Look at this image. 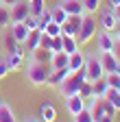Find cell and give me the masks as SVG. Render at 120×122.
<instances>
[{"label": "cell", "mask_w": 120, "mask_h": 122, "mask_svg": "<svg viewBox=\"0 0 120 122\" xmlns=\"http://www.w3.org/2000/svg\"><path fill=\"white\" fill-rule=\"evenodd\" d=\"M52 68L50 63H44V61H28V66H26V79L31 81V85H46L48 81V76H50Z\"/></svg>", "instance_id": "1"}, {"label": "cell", "mask_w": 120, "mask_h": 122, "mask_svg": "<svg viewBox=\"0 0 120 122\" xmlns=\"http://www.w3.org/2000/svg\"><path fill=\"white\" fill-rule=\"evenodd\" d=\"M96 28H98V26H96L94 13H83V18H81V28H79V35H77L79 44H81V46L89 44V41L96 37V33H98Z\"/></svg>", "instance_id": "2"}, {"label": "cell", "mask_w": 120, "mask_h": 122, "mask_svg": "<svg viewBox=\"0 0 120 122\" xmlns=\"http://www.w3.org/2000/svg\"><path fill=\"white\" fill-rule=\"evenodd\" d=\"M83 83H85V72H83V70L70 72V74L66 76V81L59 85L57 89H59V94L66 98V96H72V94H79V89H81Z\"/></svg>", "instance_id": "3"}, {"label": "cell", "mask_w": 120, "mask_h": 122, "mask_svg": "<svg viewBox=\"0 0 120 122\" xmlns=\"http://www.w3.org/2000/svg\"><path fill=\"white\" fill-rule=\"evenodd\" d=\"M83 72H85V81L94 83L98 79H103L105 72H103V66H100V59L96 55H89L85 57V66H83Z\"/></svg>", "instance_id": "4"}, {"label": "cell", "mask_w": 120, "mask_h": 122, "mask_svg": "<svg viewBox=\"0 0 120 122\" xmlns=\"http://www.w3.org/2000/svg\"><path fill=\"white\" fill-rule=\"evenodd\" d=\"M96 48H98V52H114V48H116V35L100 28L96 33Z\"/></svg>", "instance_id": "5"}, {"label": "cell", "mask_w": 120, "mask_h": 122, "mask_svg": "<svg viewBox=\"0 0 120 122\" xmlns=\"http://www.w3.org/2000/svg\"><path fill=\"white\" fill-rule=\"evenodd\" d=\"M98 24H100V28H103V30H109V33H114L116 26H118V15H116V11H114L111 7H107V9L100 13Z\"/></svg>", "instance_id": "6"}, {"label": "cell", "mask_w": 120, "mask_h": 122, "mask_svg": "<svg viewBox=\"0 0 120 122\" xmlns=\"http://www.w3.org/2000/svg\"><path fill=\"white\" fill-rule=\"evenodd\" d=\"M98 59H100V66H103V72L105 74H111V72L120 74V61L116 59L114 52H100Z\"/></svg>", "instance_id": "7"}, {"label": "cell", "mask_w": 120, "mask_h": 122, "mask_svg": "<svg viewBox=\"0 0 120 122\" xmlns=\"http://www.w3.org/2000/svg\"><path fill=\"white\" fill-rule=\"evenodd\" d=\"M107 100H105V98H92V105H89L87 107V109H89V113H92V118H94V122H98L103 116H107Z\"/></svg>", "instance_id": "8"}, {"label": "cell", "mask_w": 120, "mask_h": 122, "mask_svg": "<svg viewBox=\"0 0 120 122\" xmlns=\"http://www.w3.org/2000/svg\"><path fill=\"white\" fill-rule=\"evenodd\" d=\"M85 98H81L79 94H72V96H66V109H68V113L70 116H77L79 111H83L85 109Z\"/></svg>", "instance_id": "9"}, {"label": "cell", "mask_w": 120, "mask_h": 122, "mask_svg": "<svg viewBox=\"0 0 120 122\" xmlns=\"http://www.w3.org/2000/svg\"><path fill=\"white\" fill-rule=\"evenodd\" d=\"M26 15H31V9H28L26 0H20L18 5L11 7V22H24Z\"/></svg>", "instance_id": "10"}, {"label": "cell", "mask_w": 120, "mask_h": 122, "mask_svg": "<svg viewBox=\"0 0 120 122\" xmlns=\"http://www.w3.org/2000/svg\"><path fill=\"white\" fill-rule=\"evenodd\" d=\"M81 18H83V15H70L68 22L61 24V33H63V35L77 37V35H79V28H81Z\"/></svg>", "instance_id": "11"}, {"label": "cell", "mask_w": 120, "mask_h": 122, "mask_svg": "<svg viewBox=\"0 0 120 122\" xmlns=\"http://www.w3.org/2000/svg\"><path fill=\"white\" fill-rule=\"evenodd\" d=\"M9 30H11V37L16 39L18 44H24V39H26V35L31 33V30L26 28V24L24 22H11V26H9Z\"/></svg>", "instance_id": "12"}, {"label": "cell", "mask_w": 120, "mask_h": 122, "mask_svg": "<svg viewBox=\"0 0 120 122\" xmlns=\"http://www.w3.org/2000/svg\"><path fill=\"white\" fill-rule=\"evenodd\" d=\"M39 37H42V30H31V33L26 35V39H24V50L33 55L39 48Z\"/></svg>", "instance_id": "13"}, {"label": "cell", "mask_w": 120, "mask_h": 122, "mask_svg": "<svg viewBox=\"0 0 120 122\" xmlns=\"http://www.w3.org/2000/svg\"><path fill=\"white\" fill-rule=\"evenodd\" d=\"M68 74H70L68 68H63V70H52L50 76H48V81H46V85H48V87H59V85L66 81V76H68Z\"/></svg>", "instance_id": "14"}, {"label": "cell", "mask_w": 120, "mask_h": 122, "mask_svg": "<svg viewBox=\"0 0 120 122\" xmlns=\"http://www.w3.org/2000/svg\"><path fill=\"white\" fill-rule=\"evenodd\" d=\"M59 5L66 9L68 15H83V5H81V0H59Z\"/></svg>", "instance_id": "15"}, {"label": "cell", "mask_w": 120, "mask_h": 122, "mask_svg": "<svg viewBox=\"0 0 120 122\" xmlns=\"http://www.w3.org/2000/svg\"><path fill=\"white\" fill-rule=\"evenodd\" d=\"M83 66H85V55L81 50L72 52L70 55V61H68V70L70 72H79V70H83Z\"/></svg>", "instance_id": "16"}, {"label": "cell", "mask_w": 120, "mask_h": 122, "mask_svg": "<svg viewBox=\"0 0 120 122\" xmlns=\"http://www.w3.org/2000/svg\"><path fill=\"white\" fill-rule=\"evenodd\" d=\"M68 61H70V55H66L63 50L61 52H52V57H50V68L52 70H63V68H68Z\"/></svg>", "instance_id": "17"}, {"label": "cell", "mask_w": 120, "mask_h": 122, "mask_svg": "<svg viewBox=\"0 0 120 122\" xmlns=\"http://www.w3.org/2000/svg\"><path fill=\"white\" fill-rule=\"evenodd\" d=\"M48 11H50V18H52V22H57V24H66V22H68V18H70V15L66 13V9H63L61 5H59V2H57L55 7H50Z\"/></svg>", "instance_id": "18"}, {"label": "cell", "mask_w": 120, "mask_h": 122, "mask_svg": "<svg viewBox=\"0 0 120 122\" xmlns=\"http://www.w3.org/2000/svg\"><path fill=\"white\" fill-rule=\"evenodd\" d=\"M39 113H42V122H55L57 120V109H55V105L52 102H44L42 105V109H39Z\"/></svg>", "instance_id": "19"}, {"label": "cell", "mask_w": 120, "mask_h": 122, "mask_svg": "<svg viewBox=\"0 0 120 122\" xmlns=\"http://www.w3.org/2000/svg\"><path fill=\"white\" fill-rule=\"evenodd\" d=\"M79 50V39L72 37V35H63V52L66 55H72Z\"/></svg>", "instance_id": "20"}, {"label": "cell", "mask_w": 120, "mask_h": 122, "mask_svg": "<svg viewBox=\"0 0 120 122\" xmlns=\"http://www.w3.org/2000/svg\"><path fill=\"white\" fill-rule=\"evenodd\" d=\"M7 66H9V70L13 72V70H20L22 68V63H24V57H20V55H13V52H7Z\"/></svg>", "instance_id": "21"}, {"label": "cell", "mask_w": 120, "mask_h": 122, "mask_svg": "<svg viewBox=\"0 0 120 122\" xmlns=\"http://www.w3.org/2000/svg\"><path fill=\"white\" fill-rule=\"evenodd\" d=\"M92 87H94V96H96V98H105V94H107V89H109L105 76H103V79H98V81H94Z\"/></svg>", "instance_id": "22"}, {"label": "cell", "mask_w": 120, "mask_h": 122, "mask_svg": "<svg viewBox=\"0 0 120 122\" xmlns=\"http://www.w3.org/2000/svg\"><path fill=\"white\" fill-rule=\"evenodd\" d=\"M28 9H31V15H35V18H39V15L46 11V0H31L28 2Z\"/></svg>", "instance_id": "23"}, {"label": "cell", "mask_w": 120, "mask_h": 122, "mask_svg": "<svg viewBox=\"0 0 120 122\" xmlns=\"http://www.w3.org/2000/svg\"><path fill=\"white\" fill-rule=\"evenodd\" d=\"M0 122H16L13 109H11L7 102H0Z\"/></svg>", "instance_id": "24"}, {"label": "cell", "mask_w": 120, "mask_h": 122, "mask_svg": "<svg viewBox=\"0 0 120 122\" xmlns=\"http://www.w3.org/2000/svg\"><path fill=\"white\" fill-rule=\"evenodd\" d=\"M83 5V13H96L103 5V0H81Z\"/></svg>", "instance_id": "25"}, {"label": "cell", "mask_w": 120, "mask_h": 122, "mask_svg": "<svg viewBox=\"0 0 120 122\" xmlns=\"http://www.w3.org/2000/svg\"><path fill=\"white\" fill-rule=\"evenodd\" d=\"M9 26H11V9L0 7V28H9Z\"/></svg>", "instance_id": "26"}, {"label": "cell", "mask_w": 120, "mask_h": 122, "mask_svg": "<svg viewBox=\"0 0 120 122\" xmlns=\"http://www.w3.org/2000/svg\"><path fill=\"white\" fill-rule=\"evenodd\" d=\"M50 57H52V52L46 50V48H37V50L33 52V59H35V61H44V63H50Z\"/></svg>", "instance_id": "27"}, {"label": "cell", "mask_w": 120, "mask_h": 122, "mask_svg": "<svg viewBox=\"0 0 120 122\" xmlns=\"http://www.w3.org/2000/svg\"><path fill=\"white\" fill-rule=\"evenodd\" d=\"M44 33H46V35H50V37H59V35H63L61 33V24H57V22H48V26L46 28H44Z\"/></svg>", "instance_id": "28"}, {"label": "cell", "mask_w": 120, "mask_h": 122, "mask_svg": "<svg viewBox=\"0 0 120 122\" xmlns=\"http://www.w3.org/2000/svg\"><path fill=\"white\" fill-rule=\"evenodd\" d=\"M105 100H107V102H111L114 107H116V105H120V89L109 87V89H107V94H105Z\"/></svg>", "instance_id": "29"}, {"label": "cell", "mask_w": 120, "mask_h": 122, "mask_svg": "<svg viewBox=\"0 0 120 122\" xmlns=\"http://www.w3.org/2000/svg\"><path fill=\"white\" fill-rule=\"evenodd\" d=\"M79 96L81 98H94V87H92V83H89V81H85L83 85H81V89H79Z\"/></svg>", "instance_id": "30"}, {"label": "cell", "mask_w": 120, "mask_h": 122, "mask_svg": "<svg viewBox=\"0 0 120 122\" xmlns=\"http://www.w3.org/2000/svg\"><path fill=\"white\" fill-rule=\"evenodd\" d=\"M50 20H52V18H50V11L46 9V11H44L39 18H37V30H42V33H44V28L48 26V22H50Z\"/></svg>", "instance_id": "31"}, {"label": "cell", "mask_w": 120, "mask_h": 122, "mask_svg": "<svg viewBox=\"0 0 120 122\" xmlns=\"http://www.w3.org/2000/svg\"><path fill=\"white\" fill-rule=\"evenodd\" d=\"M72 120H74V122H94V118H92V113H89L87 107H85L83 111H79L77 116H72Z\"/></svg>", "instance_id": "32"}, {"label": "cell", "mask_w": 120, "mask_h": 122, "mask_svg": "<svg viewBox=\"0 0 120 122\" xmlns=\"http://www.w3.org/2000/svg\"><path fill=\"white\" fill-rule=\"evenodd\" d=\"M105 81H107V85H109V87L120 89V74H116V72H111V74H105Z\"/></svg>", "instance_id": "33"}, {"label": "cell", "mask_w": 120, "mask_h": 122, "mask_svg": "<svg viewBox=\"0 0 120 122\" xmlns=\"http://www.w3.org/2000/svg\"><path fill=\"white\" fill-rule=\"evenodd\" d=\"M63 50V35L59 37H52V44H50V52H61Z\"/></svg>", "instance_id": "34"}, {"label": "cell", "mask_w": 120, "mask_h": 122, "mask_svg": "<svg viewBox=\"0 0 120 122\" xmlns=\"http://www.w3.org/2000/svg\"><path fill=\"white\" fill-rule=\"evenodd\" d=\"M50 44H52V37H50V35H46V33H42V37H39V48L50 50Z\"/></svg>", "instance_id": "35"}, {"label": "cell", "mask_w": 120, "mask_h": 122, "mask_svg": "<svg viewBox=\"0 0 120 122\" xmlns=\"http://www.w3.org/2000/svg\"><path fill=\"white\" fill-rule=\"evenodd\" d=\"M24 24H26V28H28V30H37V18H35V15H26Z\"/></svg>", "instance_id": "36"}, {"label": "cell", "mask_w": 120, "mask_h": 122, "mask_svg": "<svg viewBox=\"0 0 120 122\" xmlns=\"http://www.w3.org/2000/svg\"><path fill=\"white\" fill-rule=\"evenodd\" d=\"M9 66H7V61H2L0 59V79H5V76H9Z\"/></svg>", "instance_id": "37"}, {"label": "cell", "mask_w": 120, "mask_h": 122, "mask_svg": "<svg viewBox=\"0 0 120 122\" xmlns=\"http://www.w3.org/2000/svg\"><path fill=\"white\" fill-rule=\"evenodd\" d=\"M11 52H13V55H20V57H24V52H26V50H24V44H16V46L11 48Z\"/></svg>", "instance_id": "38"}, {"label": "cell", "mask_w": 120, "mask_h": 122, "mask_svg": "<svg viewBox=\"0 0 120 122\" xmlns=\"http://www.w3.org/2000/svg\"><path fill=\"white\" fill-rule=\"evenodd\" d=\"M0 2H2V7H9V9H11L13 5H18L20 0H0Z\"/></svg>", "instance_id": "39"}, {"label": "cell", "mask_w": 120, "mask_h": 122, "mask_svg": "<svg viewBox=\"0 0 120 122\" xmlns=\"http://www.w3.org/2000/svg\"><path fill=\"white\" fill-rule=\"evenodd\" d=\"M107 2V7H111V9H116L118 5H120V0H105Z\"/></svg>", "instance_id": "40"}, {"label": "cell", "mask_w": 120, "mask_h": 122, "mask_svg": "<svg viewBox=\"0 0 120 122\" xmlns=\"http://www.w3.org/2000/svg\"><path fill=\"white\" fill-rule=\"evenodd\" d=\"M114 120H116V116H103L98 122H114Z\"/></svg>", "instance_id": "41"}, {"label": "cell", "mask_w": 120, "mask_h": 122, "mask_svg": "<svg viewBox=\"0 0 120 122\" xmlns=\"http://www.w3.org/2000/svg\"><path fill=\"white\" fill-rule=\"evenodd\" d=\"M114 55H116V59L120 61V44H118V41H116V48H114Z\"/></svg>", "instance_id": "42"}, {"label": "cell", "mask_w": 120, "mask_h": 122, "mask_svg": "<svg viewBox=\"0 0 120 122\" xmlns=\"http://www.w3.org/2000/svg\"><path fill=\"white\" fill-rule=\"evenodd\" d=\"M114 35H116V37L120 35V18H118V26H116V30H114Z\"/></svg>", "instance_id": "43"}, {"label": "cell", "mask_w": 120, "mask_h": 122, "mask_svg": "<svg viewBox=\"0 0 120 122\" xmlns=\"http://www.w3.org/2000/svg\"><path fill=\"white\" fill-rule=\"evenodd\" d=\"M24 122H42V120H37V118H26Z\"/></svg>", "instance_id": "44"}, {"label": "cell", "mask_w": 120, "mask_h": 122, "mask_svg": "<svg viewBox=\"0 0 120 122\" xmlns=\"http://www.w3.org/2000/svg\"><path fill=\"white\" fill-rule=\"evenodd\" d=\"M114 11H116V15H118V18H120V5H118V7L114 9Z\"/></svg>", "instance_id": "45"}, {"label": "cell", "mask_w": 120, "mask_h": 122, "mask_svg": "<svg viewBox=\"0 0 120 122\" xmlns=\"http://www.w3.org/2000/svg\"><path fill=\"white\" fill-rule=\"evenodd\" d=\"M116 113H120V105H116Z\"/></svg>", "instance_id": "46"}, {"label": "cell", "mask_w": 120, "mask_h": 122, "mask_svg": "<svg viewBox=\"0 0 120 122\" xmlns=\"http://www.w3.org/2000/svg\"><path fill=\"white\" fill-rule=\"evenodd\" d=\"M116 41H118V44H120V35H118V37H116Z\"/></svg>", "instance_id": "47"}, {"label": "cell", "mask_w": 120, "mask_h": 122, "mask_svg": "<svg viewBox=\"0 0 120 122\" xmlns=\"http://www.w3.org/2000/svg\"><path fill=\"white\" fill-rule=\"evenodd\" d=\"M26 2H31V0H26Z\"/></svg>", "instance_id": "48"}, {"label": "cell", "mask_w": 120, "mask_h": 122, "mask_svg": "<svg viewBox=\"0 0 120 122\" xmlns=\"http://www.w3.org/2000/svg\"><path fill=\"white\" fill-rule=\"evenodd\" d=\"M0 7H2V2H0Z\"/></svg>", "instance_id": "49"}]
</instances>
